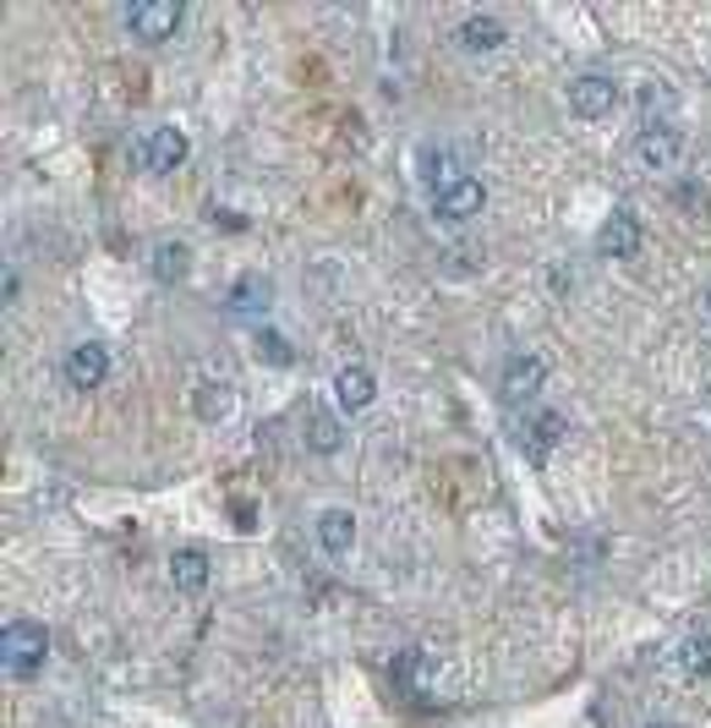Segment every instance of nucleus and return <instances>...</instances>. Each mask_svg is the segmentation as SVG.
I'll return each mask as SVG.
<instances>
[{
    "label": "nucleus",
    "mask_w": 711,
    "mask_h": 728,
    "mask_svg": "<svg viewBox=\"0 0 711 728\" xmlns=\"http://www.w3.org/2000/svg\"><path fill=\"white\" fill-rule=\"evenodd\" d=\"M104 372H110V351H104L99 340L78 346V351L66 357V383H72V389H99Z\"/></svg>",
    "instance_id": "10"
},
{
    "label": "nucleus",
    "mask_w": 711,
    "mask_h": 728,
    "mask_svg": "<svg viewBox=\"0 0 711 728\" xmlns=\"http://www.w3.org/2000/svg\"><path fill=\"white\" fill-rule=\"evenodd\" d=\"M372 394H378V378L367 372V367H346L340 378H334V400H340V411H367L372 406Z\"/></svg>",
    "instance_id": "11"
},
{
    "label": "nucleus",
    "mask_w": 711,
    "mask_h": 728,
    "mask_svg": "<svg viewBox=\"0 0 711 728\" xmlns=\"http://www.w3.org/2000/svg\"><path fill=\"white\" fill-rule=\"evenodd\" d=\"M181 160H186V132H181V126H154L148 143H143V165H148L154 176H171Z\"/></svg>",
    "instance_id": "9"
},
{
    "label": "nucleus",
    "mask_w": 711,
    "mask_h": 728,
    "mask_svg": "<svg viewBox=\"0 0 711 728\" xmlns=\"http://www.w3.org/2000/svg\"><path fill=\"white\" fill-rule=\"evenodd\" d=\"M482 203H487L482 182H476V176H465V182L444 186V192L433 197V214H439L444 225H460V219H476V214H482Z\"/></svg>",
    "instance_id": "8"
},
{
    "label": "nucleus",
    "mask_w": 711,
    "mask_h": 728,
    "mask_svg": "<svg viewBox=\"0 0 711 728\" xmlns=\"http://www.w3.org/2000/svg\"><path fill=\"white\" fill-rule=\"evenodd\" d=\"M253 346H258V362H268V367H290V362H296L290 340H285V335H274V329H264Z\"/></svg>",
    "instance_id": "19"
},
{
    "label": "nucleus",
    "mask_w": 711,
    "mask_h": 728,
    "mask_svg": "<svg viewBox=\"0 0 711 728\" xmlns=\"http://www.w3.org/2000/svg\"><path fill=\"white\" fill-rule=\"evenodd\" d=\"M268 307V285L264 279H241L236 290H230V312H264Z\"/></svg>",
    "instance_id": "18"
},
{
    "label": "nucleus",
    "mask_w": 711,
    "mask_h": 728,
    "mask_svg": "<svg viewBox=\"0 0 711 728\" xmlns=\"http://www.w3.org/2000/svg\"><path fill=\"white\" fill-rule=\"evenodd\" d=\"M318 543L329 547V553H346L356 543V515L351 510H323L318 515Z\"/></svg>",
    "instance_id": "15"
},
{
    "label": "nucleus",
    "mask_w": 711,
    "mask_h": 728,
    "mask_svg": "<svg viewBox=\"0 0 711 728\" xmlns=\"http://www.w3.org/2000/svg\"><path fill=\"white\" fill-rule=\"evenodd\" d=\"M171 581H176V592H203L208 586V553L203 547H176L171 553Z\"/></svg>",
    "instance_id": "13"
},
{
    "label": "nucleus",
    "mask_w": 711,
    "mask_h": 728,
    "mask_svg": "<svg viewBox=\"0 0 711 728\" xmlns=\"http://www.w3.org/2000/svg\"><path fill=\"white\" fill-rule=\"evenodd\" d=\"M515 433H521V455L532 460V465H547L553 444L564 439V417H558V411H536V417H526Z\"/></svg>",
    "instance_id": "6"
},
{
    "label": "nucleus",
    "mask_w": 711,
    "mask_h": 728,
    "mask_svg": "<svg viewBox=\"0 0 711 728\" xmlns=\"http://www.w3.org/2000/svg\"><path fill=\"white\" fill-rule=\"evenodd\" d=\"M307 450L334 455V450H340V422H334V417H323V411H312V422H307Z\"/></svg>",
    "instance_id": "16"
},
{
    "label": "nucleus",
    "mask_w": 711,
    "mask_h": 728,
    "mask_svg": "<svg viewBox=\"0 0 711 728\" xmlns=\"http://www.w3.org/2000/svg\"><path fill=\"white\" fill-rule=\"evenodd\" d=\"M126 28L137 39H148V44L171 39L181 28V0H137V6H126Z\"/></svg>",
    "instance_id": "3"
},
{
    "label": "nucleus",
    "mask_w": 711,
    "mask_h": 728,
    "mask_svg": "<svg viewBox=\"0 0 711 728\" xmlns=\"http://www.w3.org/2000/svg\"><path fill=\"white\" fill-rule=\"evenodd\" d=\"M707 312H711V285H707Z\"/></svg>",
    "instance_id": "20"
},
{
    "label": "nucleus",
    "mask_w": 711,
    "mask_h": 728,
    "mask_svg": "<svg viewBox=\"0 0 711 728\" xmlns=\"http://www.w3.org/2000/svg\"><path fill=\"white\" fill-rule=\"evenodd\" d=\"M651 728H668V724H651Z\"/></svg>",
    "instance_id": "21"
},
{
    "label": "nucleus",
    "mask_w": 711,
    "mask_h": 728,
    "mask_svg": "<svg viewBox=\"0 0 711 728\" xmlns=\"http://www.w3.org/2000/svg\"><path fill=\"white\" fill-rule=\"evenodd\" d=\"M614 104H619V89H614V78H602V72H586V78L569 83V110H575L580 121H597V115H608Z\"/></svg>",
    "instance_id": "4"
},
{
    "label": "nucleus",
    "mask_w": 711,
    "mask_h": 728,
    "mask_svg": "<svg viewBox=\"0 0 711 728\" xmlns=\"http://www.w3.org/2000/svg\"><path fill=\"white\" fill-rule=\"evenodd\" d=\"M0 657H6V679H33V674L44 668V657H50V636H44V625H33V619H11V625L0 630Z\"/></svg>",
    "instance_id": "1"
},
{
    "label": "nucleus",
    "mask_w": 711,
    "mask_h": 728,
    "mask_svg": "<svg viewBox=\"0 0 711 728\" xmlns=\"http://www.w3.org/2000/svg\"><path fill=\"white\" fill-rule=\"evenodd\" d=\"M679 668L690 674V679H711V636H695L679 646Z\"/></svg>",
    "instance_id": "17"
},
{
    "label": "nucleus",
    "mask_w": 711,
    "mask_h": 728,
    "mask_svg": "<svg viewBox=\"0 0 711 728\" xmlns=\"http://www.w3.org/2000/svg\"><path fill=\"white\" fill-rule=\"evenodd\" d=\"M454 44H460V50H471V55H487V50H498V44H504V22L476 11V17H465V22H460Z\"/></svg>",
    "instance_id": "12"
},
{
    "label": "nucleus",
    "mask_w": 711,
    "mask_h": 728,
    "mask_svg": "<svg viewBox=\"0 0 711 728\" xmlns=\"http://www.w3.org/2000/svg\"><path fill=\"white\" fill-rule=\"evenodd\" d=\"M542 383H547V362H542V357H509L504 372H498V389H504L509 406H521V400L542 394Z\"/></svg>",
    "instance_id": "7"
},
{
    "label": "nucleus",
    "mask_w": 711,
    "mask_h": 728,
    "mask_svg": "<svg viewBox=\"0 0 711 728\" xmlns=\"http://www.w3.org/2000/svg\"><path fill=\"white\" fill-rule=\"evenodd\" d=\"M597 253H602V258H614V264H629V258L640 253V219H635L629 208H614V214L602 219Z\"/></svg>",
    "instance_id": "5"
},
{
    "label": "nucleus",
    "mask_w": 711,
    "mask_h": 728,
    "mask_svg": "<svg viewBox=\"0 0 711 728\" xmlns=\"http://www.w3.org/2000/svg\"><path fill=\"white\" fill-rule=\"evenodd\" d=\"M679 154H684V137L673 132V121H651L640 137H635V160L646 165V171H673L679 165Z\"/></svg>",
    "instance_id": "2"
},
{
    "label": "nucleus",
    "mask_w": 711,
    "mask_h": 728,
    "mask_svg": "<svg viewBox=\"0 0 711 728\" xmlns=\"http://www.w3.org/2000/svg\"><path fill=\"white\" fill-rule=\"evenodd\" d=\"M186 264H192V247H186V242H159V247L148 253V274H154L159 285H176L181 274H186Z\"/></svg>",
    "instance_id": "14"
}]
</instances>
